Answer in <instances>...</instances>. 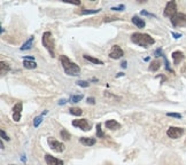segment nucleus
Returning a JSON list of instances; mask_svg holds the SVG:
<instances>
[{
	"mask_svg": "<svg viewBox=\"0 0 186 165\" xmlns=\"http://www.w3.org/2000/svg\"><path fill=\"white\" fill-rule=\"evenodd\" d=\"M131 41L140 47H144V48H148L149 46L155 44L154 38H152L147 33H141V32H135L131 36Z\"/></svg>",
	"mask_w": 186,
	"mask_h": 165,
	"instance_id": "obj_1",
	"label": "nucleus"
},
{
	"mask_svg": "<svg viewBox=\"0 0 186 165\" xmlns=\"http://www.w3.org/2000/svg\"><path fill=\"white\" fill-rule=\"evenodd\" d=\"M60 62H61V65H62V68H63L64 72H66L68 76L76 77L81 74V68H79L75 62L70 61L66 55H61V56H60Z\"/></svg>",
	"mask_w": 186,
	"mask_h": 165,
	"instance_id": "obj_2",
	"label": "nucleus"
},
{
	"mask_svg": "<svg viewBox=\"0 0 186 165\" xmlns=\"http://www.w3.org/2000/svg\"><path fill=\"white\" fill-rule=\"evenodd\" d=\"M41 43H43V46L48 51L50 55L52 57H55V44H54V38H53L52 32H44V34L41 37Z\"/></svg>",
	"mask_w": 186,
	"mask_h": 165,
	"instance_id": "obj_3",
	"label": "nucleus"
},
{
	"mask_svg": "<svg viewBox=\"0 0 186 165\" xmlns=\"http://www.w3.org/2000/svg\"><path fill=\"white\" fill-rule=\"evenodd\" d=\"M163 14H164L166 17L172 19L173 16L177 14V4H176V1H169L166 8H164V13Z\"/></svg>",
	"mask_w": 186,
	"mask_h": 165,
	"instance_id": "obj_4",
	"label": "nucleus"
},
{
	"mask_svg": "<svg viewBox=\"0 0 186 165\" xmlns=\"http://www.w3.org/2000/svg\"><path fill=\"white\" fill-rule=\"evenodd\" d=\"M47 143H48V146L51 147L52 150H54V152H62L64 150V145L62 143V142H60V141H58L56 139H54V138H48L47 139Z\"/></svg>",
	"mask_w": 186,
	"mask_h": 165,
	"instance_id": "obj_5",
	"label": "nucleus"
},
{
	"mask_svg": "<svg viewBox=\"0 0 186 165\" xmlns=\"http://www.w3.org/2000/svg\"><path fill=\"white\" fill-rule=\"evenodd\" d=\"M184 128H181V127H177V126H171L168 128L167 131V135L169 138H171V139H178L180 138L183 134H184Z\"/></svg>",
	"mask_w": 186,
	"mask_h": 165,
	"instance_id": "obj_6",
	"label": "nucleus"
},
{
	"mask_svg": "<svg viewBox=\"0 0 186 165\" xmlns=\"http://www.w3.org/2000/svg\"><path fill=\"white\" fill-rule=\"evenodd\" d=\"M72 126L79 127L83 131H90L91 130V124L89 123L87 119L85 118H81V119H75L72 121Z\"/></svg>",
	"mask_w": 186,
	"mask_h": 165,
	"instance_id": "obj_7",
	"label": "nucleus"
},
{
	"mask_svg": "<svg viewBox=\"0 0 186 165\" xmlns=\"http://www.w3.org/2000/svg\"><path fill=\"white\" fill-rule=\"evenodd\" d=\"M123 55H124V52H123V50L118 46V45L111 46V50L109 52V57H110V58H113V60H118V58L123 57Z\"/></svg>",
	"mask_w": 186,
	"mask_h": 165,
	"instance_id": "obj_8",
	"label": "nucleus"
},
{
	"mask_svg": "<svg viewBox=\"0 0 186 165\" xmlns=\"http://www.w3.org/2000/svg\"><path fill=\"white\" fill-rule=\"evenodd\" d=\"M171 23H172L173 26H186V14L177 13L172 19H171Z\"/></svg>",
	"mask_w": 186,
	"mask_h": 165,
	"instance_id": "obj_9",
	"label": "nucleus"
},
{
	"mask_svg": "<svg viewBox=\"0 0 186 165\" xmlns=\"http://www.w3.org/2000/svg\"><path fill=\"white\" fill-rule=\"evenodd\" d=\"M45 160L47 165H63V160L62 159H59L54 156H52L50 154H46L45 155Z\"/></svg>",
	"mask_w": 186,
	"mask_h": 165,
	"instance_id": "obj_10",
	"label": "nucleus"
},
{
	"mask_svg": "<svg viewBox=\"0 0 186 165\" xmlns=\"http://www.w3.org/2000/svg\"><path fill=\"white\" fill-rule=\"evenodd\" d=\"M21 111H22V103L19 102L13 107V119L15 122H20L21 119Z\"/></svg>",
	"mask_w": 186,
	"mask_h": 165,
	"instance_id": "obj_11",
	"label": "nucleus"
},
{
	"mask_svg": "<svg viewBox=\"0 0 186 165\" xmlns=\"http://www.w3.org/2000/svg\"><path fill=\"white\" fill-rule=\"evenodd\" d=\"M172 60H173V64H179L184 58H185V55H184V53L183 52H180V51H176V52H173L172 53Z\"/></svg>",
	"mask_w": 186,
	"mask_h": 165,
	"instance_id": "obj_12",
	"label": "nucleus"
},
{
	"mask_svg": "<svg viewBox=\"0 0 186 165\" xmlns=\"http://www.w3.org/2000/svg\"><path fill=\"white\" fill-rule=\"evenodd\" d=\"M106 127H107L108 130H113V131H115V130L121 128V124H120L117 121H115V119H109V121L106 122Z\"/></svg>",
	"mask_w": 186,
	"mask_h": 165,
	"instance_id": "obj_13",
	"label": "nucleus"
},
{
	"mask_svg": "<svg viewBox=\"0 0 186 165\" xmlns=\"http://www.w3.org/2000/svg\"><path fill=\"white\" fill-rule=\"evenodd\" d=\"M132 23H133L135 26H138L139 29H144L145 26H146L145 21H144L142 19H140L139 16H133V17H132Z\"/></svg>",
	"mask_w": 186,
	"mask_h": 165,
	"instance_id": "obj_14",
	"label": "nucleus"
},
{
	"mask_svg": "<svg viewBox=\"0 0 186 165\" xmlns=\"http://www.w3.org/2000/svg\"><path fill=\"white\" fill-rule=\"evenodd\" d=\"M79 141L81 143H83L84 146H93L96 145V139L94 138H86V136H83V138H79Z\"/></svg>",
	"mask_w": 186,
	"mask_h": 165,
	"instance_id": "obj_15",
	"label": "nucleus"
},
{
	"mask_svg": "<svg viewBox=\"0 0 186 165\" xmlns=\"http://www.w3.org/2000/svg\"><path fill=\"white\" fill-rule=\"evenodd\" d=\"M83 57L86 60V61H89L91 63H94V64H100V65H102L103 64V61L101 60H99V58H96V57H93V56H90V55H87V54H84Z\"/></svg>",
	"mask_w": 186,
	"mask_h": 165,
	"instance_id": "obj_16",
	"label": "nucleus"
},
{
	"mask_svg": "<svg viewBox=\"0 0 186 165\" xmlns=\"http://www.w3.org/2000/svg\"><path fill=\"white\" fill-rule=\"evenodd\" d=\"M33 40H35V37L31 36L30 38L26 40L24 44L22 45V47H21V51H28V50H30L32 47V44H33Z\"/></svg>",
	"mask_w": 186,
	"mask_h": 165,
	"instance_id": "obj_17",
	"label": "nucleus"
},
{
	"mask_svg": "<svg viewBox=\"0 0 186 165\" xmlns=\"http://www.w3.org/2000/svg\"><path fill=\"white\" fill-rule=\"evenodd\" d=\"M160 68H161V61L160 60H155V61H153L152 63L149 64V71H153V72H155V71H157Z\"/></svg>",
	"mask_w": 186,
	"mask_h": 165,
	"instance_id": "obj_18",
	"label": "nucleus"
},
{
	"mask_svg": "<svg viewBox=\"0 0 186 165\" xmlns=\"http://www.w3.org/2000/svg\"><path fill=\"white\" fill-rule=\"evenodd\" d=\"M23 67L26 69H36L37 68V63L35 61H26L23 60Z\"/></svg>",
	"mask_w": 186,
	"mask_h": 165,
	"instance_id": "obj_19",
	"label": "nucleus"
},
{
	"mask_svg": "<svg viewBox=\"0 0 186 165\" xmlns=\"http://www.w3.org/2000/svg\"><path fill=\"white\" fill-rule=\"evenodd\" d=\"M69 112H70L71 115H74V116H82V114H83L82 109L77 108V107H72V108H70L69 109Z\"/></svg>",
	"mask_w": 186,
	"mask_h": 165,
	"instance_id": "obj_20",
	"label": "nucleus"
},
{
	"mask_svg": "<svg viewBox=\"0 0 186 165\" xmlns=\"http://www.w3.org/2000/svg\"><path fill=\"white\" fill-rule=\"evenodd\" d=\"M101 12V9H83L81 14L82 15H90V14H98Z\"/></svg>",
	"mask_w": 186,
	"mask_h": 165,
	"instance_id": "obj_21",
	"label": "nucleus"
},
{
	"mask_svg": "<svg viewBox=\"0 0 186 165\" xmlns=\"http://www.w3.org/2000/svg\"><path fill=\"white\" fill-rule=\"evenodd\" d=\"M60 135H61V139H63L64 141H68V140H70V133L67 131V130H61V132H60Z\"/></svg>",
	"mask_w": 186,
	"mask_h": 165,
	"instance_id": "obj_22",
	"label": "nucleus"
},
{
	"mask_svg": "<svg viewBox=\"0 0 186 165\" xmlns=\"http://www.w3.org/2000/svg\"><path fill=\"white\" fill-rule=\"evenodd\" d=\"M1 65H0V68H1V75H5V74H7L9 70H11V68H9V65L7 63H5L4 61L1 62Z\"/></svg>",
	"mask_w": 186,
	"mask_h": 165,
	"instance_id": "obj_23",
	"label": "nucleus"
},
{
	"mask_svg": "<svg viewBox=\"0 0 186 165\" xmlns=\"http://www.w3.org/2000/svg\"><path fill=\"white\" fill-rule=\"evenodd\" d=\"M82 99H83V94H77V95H71L69 101L72 102V103H77V102H79Z\"/></svg>",
	"mask_w": 186,
	"mask_h": 165,
	"instance_id": "obj_24",
	"label": "nucleus"
},
{
	"mask_svg": "<svg viewBox=\"0 0 186 165\" xmlns=\"http://www.w3.org/2000/svg\"><path fill=\"white\" fill-rule=\"evenodd\" d=\"M96 136H98V138H103V136H105L102 130H101V124H100V123L96 125Z\"/></svg>",
	"mask_w": 186,
	"mask_h": 165,
	"instance_id": "obj_25",
	"label": "nucleus"
},
{
	"mask_svg": "<svg viewBox=\"0 0 186 165\" xmlns=\"http://www.w3.org/2000/svg\"><path fill=\"white\" fill-rule=\"evenodd\" d=\"M41 122H43V115H41V116H37V117L33 119V126L38 127Z\"/></svg>",
	"mask_w": 186,
	"mask_h": 165,
	"instance_id": "obj_26",
	"label": "nucleus"
},
{
	"mask_svg": "<svg viewBox=\"0 0 186 165\" xmlns=\"http://www.w3.org/2000/svg\"><path fill=\"white\" fill-rule=\"evenodd\" d=\"M76 84H77L79 87H83V88H86V87H89V86H90V82H86V80H78Z\"/></svg>",
	"mask_w": 186,
	"mask_h": 165,
	"instance_id": "obj_27",
	"label": "nucleus"
},
{
	"mask_svg": "<svg viewBox=\"0 0 186 165\" xmlns=\"http://www.w3.org/2000/svg\"><path fill=\"white\" fill-rule=\"evenodd\" d=\"M64 2H68V4H71V5H75V6H79L81 5V1L79 0H62Z\"/></svg>",
	"mask_w": 186,
	"mask_h": 165,
	"instance_id": "obj_28",
	"label": "nucleus"
},
{
	"mask_svg": "<svg viewBox=\"0 0 186 165\" xmlns=\"http://www.w3.org/2000/svg\"><path fill=\"white\" fill-rule=\"evenodd\" d=\"M124 8H125V6H124V5H120V6L111 7V10H115V12H122Z\"/></svg>",
	"mask_w": 186,
	"mask_h": 165,
	"instance_id": "obj_29",
	"label": "nucleus"
},
{
	"mask_svg": "<svg viewBox=\"0 0 186 165\" xmlns=\"http://www.w3.org/2000/svg\"><path fill=\"white\" fill-rule=\"evenodd\" d=\"M163 60H164V63H166V69L168 70V71H170V72H173V70L169 67V62H168V60H167V57H166V55H163Z\"/></svg>",
	"mask_w": 186,
	"mask_h": 165,
	"instance_id": "obj_30",
	"label": "nucleus"
},
{
	"mask_svg": "<svg viewBox=\"0 0 186 165\" xmlns=\"http://www.w3.org/2000/svg\"><path fill=\"white\" fill-rule=\"evenodd\" d=\"M167 116H169V117H173V118H181V115L177 114V112H168Z\"/></svg>",
	"mask_w": 186,
	"mask_h": 165,
	"instance_id": "obj_31",
	"label": "nucleus"
},
{
	"mask_svg": "<svg viewBox=\"0 0 186 165\" xmlns=\"http://www.w3.org/2000/svg\"><path fill=\"white\" fill-rule=\"evenodd\" d=\"M116 20H118V19H117V17H114V16H106L105 20H103V22L107 23V22H111V21H116Z\"/></svg>",
	"mask_w": 186,
	"mask_h": 165,
	"instance_id": "obj_32",
	"label": "nucleus"
},
{
	"mask_svg": "<svg viewBox=\"0 0 186 165\" xmlns=\"http://www.w3.org/2000/svg\"><path fill=\"white\" fill-rule=\"evenodd\" d=\"M0 134H1V138H2L4 140H6V141H8V140H9V136H8V135L5 133V131H4V130H1Z\"/></svg>",
	"mask_w": 186,
	"mask_h": 165,
	"instance_id": "obj_33",
	"label": "nucleus"
},
{
	"mask_svg": "<svg viewBox=\"0 0 186 165\" xmlns=\"http://www.w3.org/2000/svg\"><path fill=\"white\" fill-rule=\"evenodd\" d=\"M163 55H164V54L162 53V50H161V48H159V50H156V51H155V56L156 57L163 56Z\"/></svg>",
	"mask_w": 186,
	"mask_h": 165,
	"instance_id": "obj_34",
	"label": "nucleus"
},
{
	"mask_svg": "<svg viewBox=\"0 0 186 165\" xmlns=\"http://www.w3.org/2000/svg\"><path fill=\"white\" fill-rule=\"evenodd\" d=\"M141 15H146V16H152V17H156L154 14H151V13H148V12H146V10H141Z\"/></svg>",
	"mask_w": 186,
	"mask_h": 165,
	"instance_id": "obj_35",
	"label": "nucleus"
},
{
	"mask_svg": "<svg viewBox=\"0 0 186 165\" xmlns=\"http://www.w3.org/2000/svg\"><path fill=\"white\" fill-rule=\"evenodd\" d=\"M86 101H87V103H90V104H94V103H96V99L91 96V98H87V99H86Z\"/></svg>",
	"mask_w": 186,
	"mask_h": 165,
	"instance_id": "obj_36",
	"label": "nucleus"
},
{
	"mask_svg": "<svg viewBox=\"0 0 186 165\" xmlns=\"http://www.w3.org/2000/svg\"><path fill=\"white\" fill-rule=\"evenodd\" d=\"M171 34H172V37L175 39H178V38H180L181 37V33H177V32H171Z\"/></svg>",
	"mask_w": 186,
	"mask_h": 165,
	"instance_id": "obj_37",
	"label": "nucleus"
},
{
	"mask_svg": "<svg viewBox=\"0 0 186 165\" xmlns=\"http://www.w3.org/2000/svg\"><path fill=\"white\" fill-rule=\"evenodd\" d=\"M23 58H24V60H26V61H35V57L31 56V55H28V56H23Z\"/></svg>",
	"mask_w": 186,
	"mask_h": 165,
	"instance_id": "obj_38",
	"label": "nucleus"
},
{
	"mask_svg": "<svg viewBox=\"0 0 186 165\" xmlns=\"http://www.w3.org/2000/svg\"><path fill=\"white\" fill-rule=\"evenodd\" d=\"M60 106H63V104H66L67 103V100H64V99H62V100H60V101L58 102Z\"/></svg>",
	"mask_w": 186,
	"mask_h": 165,
	"instance_id": "obj_39",
	"label": "nucleus"
},
{
	"mask_svg": "<svg viewBox=\"0 0 186 165\" xmlns=\"http://www.w3.org/2000/svg\"><path fill=\"white\" fill-rule=\"evenodd\" d=\"M127 64H128L127 63V61H123L122 63H121V67H122L123 69H125V68H127Z\"/></svg>",
	"mask_w": 186,
	"mask_h": 165,
	"instance_id": "obj_40",
	"label": "nucleus"
},
{
	"mask_svg": "<svg viewBox=\"0 0 186 165\" xmlns=\"http://www.w3.org/2000/svg\"><path fill=\"white\" fill-rule=\"evenodd\" d=\"M123 76H124V74H123V72H118V74L116 75V78H118V77H123Z\"/></svg>",
	"mask_w": 186,
	"mask_h": 165,
	"instance_id": "obj_41",
	"label": "nucleus"
},
{
	"mask_svg": "<svg viewBox=\"0 0 186 165\" xmlns=\"http://www.w3.org/2000/svg\"><path fill=\"white\" fill-rule=\"evenodd\" d=\"M0 147H1V149H4V148H5V147H4V143H2V142H0Z\"/></svg>",
	"mask_w": 186,
	"mask_h": 165,
	"instance_id": "obj_42",
	"label": "nucleus"
},
{
	"mask_svg": "<svg viewBox=\"0 0 186 165\" xmlns=\"http://www.w3.org/2000/svg\"><path fill=\"white\" fill-rule=\"evenodd\" d=\"M11 165H13V164H11Z\"/></svg>",
	"mask_w": 186,
	"mask_h": 165,
	"instance_id": "obj_43",
	"label": "nucleus"
}]
</instances>
